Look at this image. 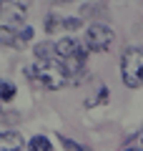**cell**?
Here are the masks:
<instances>
[{
  "mask_svg": "<svg viewBox=\"0 0 143 151\" xmlns=\"http://www.w3.org/2000/svg\"><path fill=\"white\" fill-rule=\"evenodd\" d=\"M33 0H0V45H13Z\"/></svg>",
  "mask_w": 143,
  "mask_h": 151,
  "instance_id": "cell-1",
  "label": "cell"
},
{
  "mask_svg": "<svg viewBox=\"0 0 143 151\" xmlns=\"http://www.w3.org/2000/svg\"><path fill=\"white\" fill-rule=\"evenodd\" d=\"M25 76H28L30 83L45 88V91H58V88H63V86L70 83L68 73H65V68L60 65L58 58H45V60H38V63L28 65Z\"/></svg>",
  "mask_w": 143,
  "mask_h": 151,
  "instance_id": "cell-2",
  "label": "cell"
},
{
  "mask_svg": "<svg viewBox=\"0 0 143 151\" xmlns=\"http://www.w3.org/2000/svg\"><path fill=\"white\" fill-rule=\"evenodd\" d=\"M53 48H55V58H58L60 65L65 68L70 83L80 81V76H83V70H85V58H88V50L85 48H88V45H83L80 40H75V38H60Z\"/></svg>",
  "mask_w": 143,
  "mask_h": 151,
  "instance_id": "cell-3",
  "label": "cell"
},
{
  "mask_svg": "<svg viewBox=\"0 0 143 151\" xmlns=\"http://www.w3.org/2000/svg\"><path fill=\"white\" fill-rule=\"evenodd\" d=\"M121 76L128 88H141L143 86V48L131 45L123 50L121 58Z\"/></svg>",
  "mask_w": 143,
  "mask_h": 151,
  "instance_id": "cell-4",
  "label": "cell"
},
{
  "mask_svg": "<svg viewBox=\"0 0 143 151\" xmlns=\"http://www.w3.org/2000/svg\"><path fill=\"white\" fill-rule=\"evenodd\" d=\"M113 30L108 25H101V23H95V25H88L85 30V45L95 53H106L108 48L113 45Z\"/></svg>",
  "mask_w": 143,
  "mask_h": 151,
  "instance_id": "cell-5",
  "label": "cell"
},
{
  "mask_svg": "<svg viewBox=\"0 0 143 151\" xmlns=\"http://www.w3.org/2000/svg\"><path fill=\"white\" fill-rule=\"evenodd\" d=\"M75 30L80 28V18H58V15H48L45 18V30L53 33V30Z\"/></svg>",
  "mask_w": 143,
  "mask_h": 151,
  "instance_id": "cell-6",
  "label": "cell"
},
{
  "mask_svg": "<svg viewBox=\"0 0 143 151\" xmlns=\"http://www.w3.org/2000/svg\"><path fill=\"white\" fill-rule=\"evenodd\" d=\"M23 149V136L13 134V131H5L0 134V151H20Z\"/></svg>",
  "mask_w": 143,
  "mask_h": 151,
  "instance_id": "cell-7",
  "label": "cell"
},
{
  "mask_svg": "<svg viewBox=\"0 0 143 151\" xmlns=\"http://www.w3.org/2000/svg\"><path fill=\"white\" fill-rule=\"evenodd\" d=\"M28 146H30V151H53V144L45 136H33Z\"/></svg>",
  "mask_w": 143,
  "mask_h": 151,
  "instance_id": "cell-8",
  "label": "cell"
},
{
  "mask_svg": "<svg viewBox=\"0 0 143 151\" xmlns=\"http://www.w3.org/2000/svg\"><path fill=\"white\" fill-rule=\"evenodd\" d=\"M15 98V86H10V83H0V101H13Z\"/></svg>",
  "mask_w": 143,
  "mask_h": 151,
  "instance_id": "cell-9",
  "label": "cell"
},
{
  "mask_svg": "<svg viewBox=\"0 0 143 151\" xmlns=\"http://www.w3.org/2000/svg\"><path fill=\"white\" fill-rule=\"evenodd\" d=\"M60 144H63L68 151H90L88 146H80V144H75V141H70L68 136H60Z\"/></svg>",
  "mask_w": 143,
  "mask_h": 151,
  "instance_id": "cell-10",
  "label": "cell"
},
{
  "mask_svg": "<svg viewBox=\"0 0 143 151\" xmlns=\"http://www.w3.org/2000/svg\"><path fill=\"white\" fill-rule=\"evenodd\" d=\"M106 98H108V88H101V96L93 98V101H88V106H98V103H103Z\"/></svg>",
  "mask_w": 143,
  "mask_h": 151,
  "instance_id": "cell-11",
  "label": "cell"
},
{
  "mask_svg": "<svg viewBox=\"0 0 143 151\" xmlns=\"http://www.w3.org/2000/svg\"><path fill=\"white\" fill-rule=\"evenodd\" d=\"M123 151H143V149H138V146H126Z\"/></svg>",
  "mask_w": 143,
  "mask_h": 151,
  "instance_id": "cell-12",
  "label": "cell"
},
{
  "mask_svg": "<svg viewBox=\"0 0 143 151\" xmlns=\"http://www.w3.org/2000/svg\"><path fill=\"white\" fill-rule=\"evenodd\" d=\"M141 139H143V131H141Z\"/></svg>",
  "mask_w": 143,
  "mask_h": 151,
  "instance_id": "cell-13",
  "label": "cell"
},
{
  "mask_svg": "<svg viewBox=\"0 0 143 151\" xmlns=\"http://www.w3.org/2000/svg\"><path fill=\"white\" fill-rule=\"evenodd\" d=\"M0 113H3V108H0Z\"/></svg>",
  "mask_w": 143,
  "mask_h": 151,
  "instance_id": "cell-14",
  "label": "cell"
},
{
  "mask_svg": "<svg viewBox=\"0 0 143 151\" xmlns=\"http://www.w3.org/2000/svg\"><path fill=\"white\" fill-rule=\"evenodd\" d=\"M63 3H68V0H63Z\"/></svg>",
  "mask_w": 143,
  "mask_h": 151,
  "instance_id": "cell-15",
  "label": "cell"
}]
</instances>
